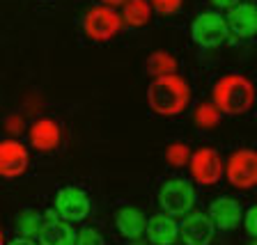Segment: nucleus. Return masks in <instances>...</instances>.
I'll return each mask as SVG.
<instances>
[{"mask_svg":"<svg viewBox=\"0 0 257 245\" xmlns=\"http://www.w3.org/2000/svg\"><path fill=\"white\" fill-rule=\"evenodd\" d=\"M209 220L214 222L216 229L220 231H232L241 224L243 218V211H241V204L234 197H227V195H220L214 202L209 204Z\"/></svg>","mask_w":257,"mask_h":245,"instance_id":"4468645a","label":"nucleus"},{"mask_svg":"<svg viewBox=\"0 0 257 245\" xmlns=\"http://www.w3.org/2000/svg\"><path fill=\"white\" fill-rule=\"evenodd\" d=\"M218 122H220V112L214 103H200V106L193 110V124L198 128H202V131L218 126Z\"/></svg>","mask_w":257,"mask_h":245,"instance_id":"6ab92c4d","label":"nucleus"},{"mask_svg":"<svg viewBox=\"0 0 257 245\" xmlns=\"http://www.w3.org/2000/svg\"><path fill=\"white\" fill-rule=\"evenodd\" d=\"M188 167H191V176L195 183H200V186H216L223 179L225 160L220 158L218 149H214V147H200V149L191 151Z\"/></svg>","mask_w":257,"mask_h":245,"instance_id":"6e6552de","label":"nucleus"},{"mask_svg":"<svg viewBox=\"0 0 257 245\" xmlns=\"http://www.w3.org/2000/svg\"><path fill=\"white\" fill-rule=\"evenodd\" d=\"M195 186L184 176H172L159 186L156 192V202H159L161 213L170 215V218H184L195 206Z\"/></svg>","mask_w":257,"mask_h":245,"instance_id":"7ed1b4c3","label":"nucleus"},{"mask_svg":"<svg viewBox=\"0 0 257 245\" xmlns=\"http://www.w3.org/2000/svg\"><path fill=\"white\" fill-rule=\"evenodd\" d=\"M223 176L230 181V186L239 190L257 188V149H250V147L234 149L225 160Z\"/></svg>","mask_w":257,"mask_h":245,"instance_id":"20e7f679","label":"nucleus"},{"mask_svg":"<svg viewBox=\"0 0 257 245\" xmlns=\"http://www.w3.org/2000/svg\"><path fill=\"white\" fill-rule=\"evenodd\" d=\"M0 245H5V231H3V227H0Z\"/></svg>","mask_w":257,"mask_h":245,"instance_id":"c85d7f7f","label":"nucleus"},{"mask_svg":"<svg viewBox=\"0 0 257 245\" xmlns=\"http://www.w3.org/2000/svg\"><path fill=\"white\" fill-rule=\"evenodd\" d=\"M193 92L188 80L179 74L154 78L147 87V106L159 117H179L188 110Z\"/></svg>","mask_w":257,"mask_h":245,"instance_id":"f257e3e1","label":"nucleus"},{"mask_svg":"<svg viewBox=\"0 0 257 245\" xmlns=\"http://www.w3.org/2000/svg\"><path fill=\"white\" fill-rule=\"evenodd\" d=\"M211 99H214L211 103L218 108L220 115L239 117L255 106L257 92L252 80L243 74H225L211 87Z\"/></svg>","mask_w":257,"mask_h":245,"instance_id":"f03ea898","label":"nucleus"},{"mask_svg":"<svg viewBox=\"0 0 257 245\" xmlns=\"http://www.w3.org/2000/svg\"><path fill=\"white\" fill-rule=\"evenodd\" d=\"M39 224H42V215H37L35 211H21L16 215V229L21 231L23 236H35L39 231Z\"/></svg>","mask_w":257,"mask_h":245,"instance_id":"412c9836","label":"nucleus"},{"mask_svg":"<svg viewBox=\"0 0 257 245\" xmlns=\"http://www.w3.org/2000/svg\"><path fill=\"white\" fill-rule=\"evenodd\" d=\"M39 245H74L76 243V229L71 222L58 218L53 211L42 215V224L37 231Z\"/></svg>","mask_w":257,"mask_h":245,"instance_id":"ddd939ff","label":"nucleus"},{"mask_svg":"<svg viewBox=\"0 0 257 245\" xmlns=\"http://www.w3.org/2000/svg\"><path fill=\"white\" fill-rule=\"evenodd\" d=\"M28 142L37 151H55L62 144V126L53 117H39L28 128Z\"/></svg>","mask_w":257,"mask_h":245,"instance_id":"f8f14e48","label":"nucleus"},{"mask_svg":"<svg viewBox=\"0 0 257 245\" xmlns=\"http://www.w3.org/2000/svg\"><path fill=\"white\" fill-rule=\"evenodd\" d=\"M230 37L225 16L220 12H202L191 21V39L200 48H218Z\"/></svg>","mask_w":257,"mask_h":245,"instance_id":"423d86ee","label":"nucleus"},{"mask_svg":"<svg viewBox=\"0 0 257 245\" xmlns=\"http://www.w3.org/2000/svg\"><path fill=\"white\" fill-rule=\"evenodd\" d=\"M101 5H106V7H122L126 0H99Z\"/></svg>","mask_w":257,"mask_h":245,"instance_id":"cd10ccee","label":"nucleus"},{"mask_svg":"<svg viewBox=\"0 0 257 245\" xmlns=\"http://www.w3.org/2000/svg\"><path fill=\"white\" fill-rule=\"evenodd\" d=\"M241 222H243L246 234L250 236V238H257V204H250V206L246 208V213H243Z\"/></svg>","mask_w":257,"mask_h":245,"instance_id":"b1692460","label":"nucleus"},{"mask_svg":"<svg viewBox=\"0 0 257 245\" xmlns=\"http://www.w3.org/2000/svg\"><path fill=\"white\" fill-rule=\"evenodd\" d=\"M145 224H147V215L134 204H124L115 211V227H117L119 236L126 240H138L145 236Z\"/></svg>","mask_w":257,"mask_h":245,"instance_id":"dca6fc26","label":"nucleus"},{"mask_svg":"<svg viewBox=\"0 0 257 245\" xmlns=\"http://www.w3.org/2000/svg\"><path fill=\"white\" fill-rule=\"evenodd\" d=\"M216 236V227L207 213L191 211L179 222V240L184 245H209Z\"/></svg>","mask_w":257,"mask_h":245,"instance_id":"9b49d317","label":"nucleus"},{"mask_svg":"<svg viewBox=\"0 0 257 245\" xmlns=\"http://www.w3.org/2000/svg\"><path fill=\"white\" fill-rule=\"evenodd\" d=\"M30 167V151L21 140L7 138L0 140V176L3 179H19Z\"/></svg>","mask_w":257,"mask_h":245,"instance_id":"1a4fd4ad","label":"nucleus"},{"mask_svg":"<svg viewBox=\"0 0 257 245\" xmlns=\"http://www.w3.org/2000/svg\"><path fill=\"white\" fill-rule=\"evenodd\" d=\"M177 69H179V62H177V58L172 53H168V51H154V53L147 58V62H145V71H147L152 78L177 74Z\"/></svg>","mask_w":257,"mask_h":245,"instance_id":"a211bd4d","label":"nucleus"},{"mask_svg":"<svg viewBox=\"0 0 257 245\" xmlns=\"http://www.w3.org/2000/svg\"><path fill=\"white\" fill-rule=\"evenodd\" d=\"M74 245H106L101 231L94 227H85V229L76 231V243Z\"/></svg>","mask_w":257,"mask_h":245,"instance_id":"4be33fe9","label":"nucleus"},{"mask_svg":"<svg viewBox=\"0 0 257 245\" xmlns=\"http://www.w3.org/2000/svg\"><path fill=\"white\" fill-rule=\"evenodd\" d=\"M250 245H257V238H252V240H250Z\"/></svg>","mask_w":257,"mask_h":245,"instance_id":"c756f323","label":"nucleus"},{"mask_svg":"<svg viewBox=\"0 0 257 245\" xmlns=\"http://www.w3.org/2000/svg\"><path fill=\"white\" fill-rule=\"evenodd\" d=\"M214 7H223V10H230V7H234L236 3H241V0H209Z\"/></svg>","mask_w":257,"mask_h":245,"instance_id":"a878e982","label":"nucleus"},{"mask_svg":"<svg viewBox=\"0 0 257 245\" xmlns=\"http://www.w3.org/2000/svg\"><path fill=\"white\" fill-rule=\"evenodd\" d=\"M150 5H152V10H154L156 14L172 16V14H177V12L182 10L184 0H150Z\"/></svg>","mask_w":257,"mask_h":245,"instance_id":"5701e85b","label":"nucleus"},{"mask_svg":"<svg viewBox=\"0 0 257 245\" xmlns=\"http://www.w3.org/2000/svg\"><path fill=\"white\" fill-rule=\"evenodd\" d=\"M5 245H39V243H35V240L28 238V236H21V238H14V240H10V243H5Z\"/></svg>","mask_w":257,"mask_h":245,"instance_id":"bb28decb","label":"nucleus"},{"mask_svg":"<svg viewBox=\"0 0 257 245\" xmlns=\"http://www.w3.org/2000/svg\"><path fill=\"white\" fill-rule=\"evenodd\" d=\"M145 236H147L150 245H175L179 240V222H177V218H170V215L159 211V213L147 218Z\"/></svg>","mask_w":257,"mask_h":245,"instance_id":"2eb2a0df","label":"nucleus"},{"mask_svg":"<svg viewBox=\"0 0 257 245\" xmlns=\"http://www.w3.org/2000/svg\"><path fill=\"white\" fill-rule=\"evenodd\" d=\"M80 26H83L85 37H90L92 42H110V39H115L122 32L124 23L115 7L96 5L83 14V23Z\"/></svg>","mask_w":257,"mask_h":245,"instance_id":"39448f33","label":"nucleus"},{"mask_svg":"<svg viewBox=\"0 0 257 245\" xmlns=\"http://www.w3.org/2000/svg\"><path fill=\"white\" fill-rule=\"evenodd\" d=\"M53 213L67 222H80L92 213V199L80 186H62L55 192Z\"/></svg>","mask_w":257,"mask_h":245,"instance_id":"0eeeda50","label":"nucleus"},{"mask_svg":"<svg viewBox=\"0 0 257 245\" xmlns=\"http://www.w3.org/2000/svg\"><path fill=\"white\" fill-rule=\"evenodd\" d=\"M191 158V147L186 142H172L166 147V163L170 167H184Z\"/></svg>","mask_w":257,"mask_h":245,"instance_id":"aec40b11","label":"nucleus"},{"mask_svg":"<svg viewBox=\"0 0 257 245\" xmlns=\"http://www.w3.org/2000/svg\"><path fill=\"white\" fill-rule=\"evenodd\" d=\"M225 23L232 37L236 39H252L257 37V3L241 0L234 7L227 10Z\"/></svg>","mask_w":257,"mask_h":245,"instance_id":"9d476101","label":"nucleus"},{"mask_svg":"<svg viewBox=\"0 0 257 245\" xmlns=\"http://www.w3.org/2000/svg\"><path fill=\"white\" fill-rule=\"evenodd\" d=\"M7 128H10V133H19L23 128V119L19 117V115H14V117L10 119V124H7Z\"/></svg>","mask_w":257,"mask_h":245,"instance_id":"393cba45","label":"nucleus"},{"mask_svg":"<svg viewBox=\"0 0 257 245\" xmlns=\"http://www.w3.org/2000/svg\"><path fill=\"white\" fill-rule=\"evenodd\" d=\"M152 14H154V10H152L150 0H126L122 5V12H119L122 23L128 28H145L152 21Z\"/></svg>","mask_w":257,"mask_h":245,"instance_id":"f3484780","label":"nucleus"}]
</instances>
